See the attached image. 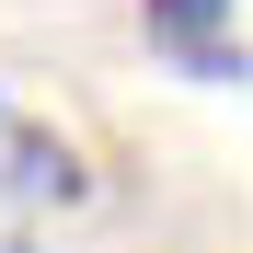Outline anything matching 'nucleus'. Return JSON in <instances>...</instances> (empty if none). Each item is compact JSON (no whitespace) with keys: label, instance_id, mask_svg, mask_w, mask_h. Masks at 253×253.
<instances>
[{"label":"nucleus","instance_id":"1","mask_svg":"<svg viewBox=\"0 0 253 253\" xmlns=\"http://www.w3.org/2000/svg\"><path fill=\"white\" fill-rule=\"evenodd\" d=\"M150 35L207 81H242V35H230V0H150Z\"/></svg>","mask_w":253,"mask_h":253}]
</instances>
